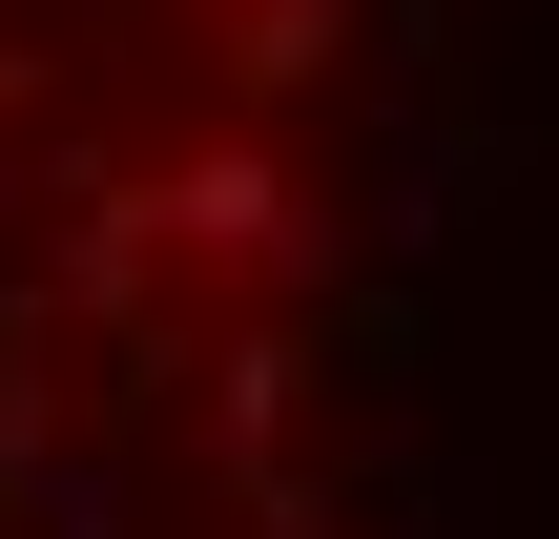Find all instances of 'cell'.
Listing matches in <instances>:
<instances>
[{"mask_svg":"<svg viewBox=\"0 0 559 539\" xmlns=\"http://www.w3.org/2000/svg\"><path fill=\"white\" fill-rule=\"evenodd\" d=\"M477 0H0V539H415Z\"/></svg>","mask_w":559,"mask_h":539,"instance_id":"obj_1","label":"cell"}]
</instances>
